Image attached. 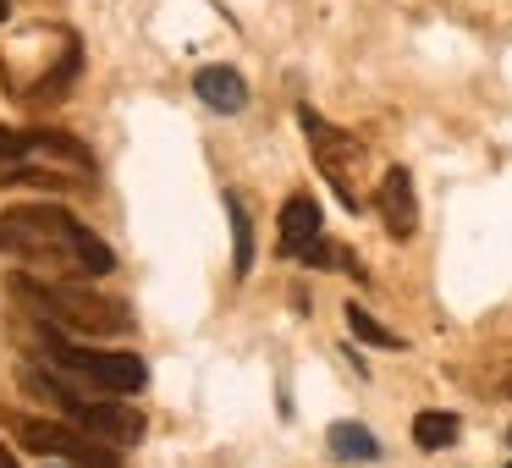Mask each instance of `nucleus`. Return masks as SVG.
<instances>
[{
  "label": "nucleus",
  "instance_id": "obj_1",
  "mask_svg": "<svg viewBox=\"0 0 512 468\" xmlns=\"http://www.w3.org/2000/svg\"><path fill=\"white\" fill-rule=\"evenodd\" d=\"M0 254L23 259V265H61L78 276H111L116 254L89 232L83 221H72L56 204H17L0 210Z\"/></svg>",
  "mask_w": 512,
  "mask_h": 468
},
{
  "label": "nucleus",
  "instance_id": "obj_2",
  "mask_svg": "<svg viewBox=\"0 0 512 468\" xmlns=\"http://www.w3.org/2000/svg\"><path fill=\"white\" fill-rule=\"evenodd\" d=\"M12 298L28 303L39 320L61 325V331H78V336H122L133 331V309L116 298H100L89 292L83 281H50V276H12Z\"/></svg>",
  "mask_w": 512,
  "mask_h": 468
},
{
  "label": "nucleus",
  "instance_id": "obj_3",
  "mask_svg": "<svg viewBox=\"0 0 512 468\" xmlns=\"http://www.w3.org/2000/svg\"><path fill=\"white\" fill-rule=\"evenodd\" d=\"M94 177V155L72 133L56 127H23V133H0V182H50V188H72V182Z\"/></svg>",
  "mask_w": 512,
  "mask_h": 468
},
{
  "label": "nucleus",
  "instance_id": "obj_4",
  "mask_svg": "<svg viewBox=\"0 0 512 468\" xmlns=\"http://www.w3.org/2000/svg\"><path fill=\"white\" fill-rule=\"evenodd\" d=\"M23 386L39 391V397H50L61 408V419L78 424V430H89L94 441H105V446H133L138 435H144V413H138V408H127V402H116V397H83V391L67 386L56 369H34V364H28L23 369Z\"/></svg>",
  "mask_w": 512,
  "mask_h": 468
},
{
  "label": "nucleus",
  "instance_id": "obj_5",
  "mask_svg": "<svg viewBox=\"0 0 512 468\" xmlns=\"http://www.w3.org/2000/svg\"><path fill=\"white\" fill-rule=\"evenodd\" d=\"M34 347L45 353L50 369H61V375H72V380H89L94 391H105V397H133V391L144 386V358L138 353H89V347H78L61 325H50V320H39Z\"/></svg>",
  "mask_w": 512,
  "mask_h": 468
},
{
  "label": "nucleus",
  "instance_id": "obj_6",
  "mask_svg": "<svg viewBox=\"0 0 512 468\" xmlns=\"http://www.w3.org/2000/svg\"><path fill=\"white\" fill-rule=\"evenodd\" d=\"M0 424H12L17 435H23L28 452L39 457H61L67 468H122L116 463V452L105 441H94L89 430H78V424H50V419H23V413H0Z\"/></svg>",
  "mask_w": 512,
  "mask_h": 468
},
{
  "label": "nucleus",
  "instance_id": "obj_7",
  "mask_svg": "<svg viewBox=\"0 0 512 468\" xmlns=\"http://www.w3.org/2000/svg\"><path fill=\"white\" fill-rule=\"evenodd\" d=\"M298 122H303V133H309V149H314V160H320V171H325V182L336 188V199L347 204V210H358V166H364V144H358L353 133H342V127H331L320 111H309L303 105L298 111Z\"/></svg>",
  "mask_w": 512,
  "mask_h": 468
},
{
  "label": "nucleus",
  "instance_id": "obj_8",
  "mask_svg": "<svg viewBox=\"0 0 512 468\" xmlns=\"http://www.w3.org/2000/svg\"><path fill=\"white\" fill-rule=\"evenodd\" d=\"M380 221H386V232L397 237V243H408L413 232H419V199H413V177L402 166H391L386 177H380Z\"/></svg>",
  "mask_w": 512,
  "mask_h": 468
},
{
  "label": "nucleus",
  "instance_id": "obj_9",
  "mask_svg": "<svg viewBox=\"0 0 512 468\" xmlns=\"http://www.w3.org/2000/svg\"><path fill=\"white\" fill-rule=\"evenodd\" d=\"M314 243H320V204H314L309 193H292V199L281 204V254L303 259Z\"/></svg>",
  "mask_w": 512,
  "mask_h": 468
},
{
  "label": "nucleus",
  "instance_id": "obj_10",
  "mask_svg": "<svg viewBox=\"0 0 512 468\" xmlns=\"http://www.w3.org/2000/svg\"><path fill=\"white\" fill-rule=\"evenodd\" d=\"M193 89H199V100L221 116H237L248 105V83H243V72H232V67H204L199 78H193Z\"/></svg>",
  "mask_w": 512,
  "mask_h": 468
},
{
  "label": "nucleus",
  "instance_id": "obj_11",
  "mask_svg": "<svg viewBox=\"0 0 512 468\" xmlns=\"http://www.w3.org/2000/svg\"><path fill=\"white\" fill-rule=\"evenodd\" d=\"M325 441H331V452L342 457V463H375L380 457V441L375 435L364 430V424H331V435H325Z\"/></svg>",
  "mask_w": 512,
  "mask_h": 468
},
{
  "label": "nucleus",
  "instance_id": "obj_12",
  "mask_svg": "<svg viewBox=\"0 0 512 468\" xmlns=\"http://www.w3.org/2000/svg\"><path fill=\"white\" fill-rule=\"evenodd\" d=\"M457 435H463V424H457V413H441V408H430V413H419L413 419V441L424 446V452H441V446H452Z\"/></svg>",
  "mask_w": 512,
  "mask_h": 468
},
{
  "label": "nucleus",
  "instance_id": "obj_13",
  "mask_svg": "<svg viewBox=\"0 0 512 468\" xmlns=\"http://www.w3.org/2000/svg\"><path fill=\"white\" fill-rule=\"evenodd\" d=\"M226 210H232V270L248 276V270H254V221H248L237 193H226Z\"/></svg>",
  "mask_w": 512,
  "mask_h": 468
},
{
  "label": "nucleus",
  "instance_id": "obj_14",
  "mask_svg": "<svg viewBox=\"0 0 512 468\" xmlns=\"http://www.w3.org/2000/svg\"><path fill=\"white\" fill-rule=\"evenodd\" d=\"M78 67H83L78 45H67V56H61V67H56V72H45L34 94H39V100H67V89H72V78H78Z\"/></svg>",
  "mask_w": 512,
  "mask_h": 468
},
{
  "label": "nucleus",
  "instance_id": "obj_15",
  "mask_svg": "<svg viewBox=\"0 0 512 468\" xmlns=\"http://www.w3.org/2000/svg\"><path fill=\"white\" fill-rule=\"evenodd\" d=\"M347 331H353L358 342H375V347H402L397 331H386V325H380L369 309H358V303H347Z\"/></svg>",
  "mask_w": 512,
  "mask_h": 468
},
{
  "label": "nucleus",
  "instance_id": "obj_16",
  "mask_svg": "<svg viewBox=\"0 0 512 468\" xmlns=\"http://www.w3.org/2000/svg\"><path fill=\"white\" fill-rule=\"evenodd\" d=\"M0 468H17V457H12V452H6V446H0Z\"/></svg>",
  "mask_w": 512,
  "mask_h": 468
},
{
  "label": "nucleus",
  "instance_id": "obj_17",
  "mask_svg": "<svg viewBox=\"0 0 512 468\" xmlns=\"http://www.w3.org/2000/svg\"><path fill=\"white\" fill-rule=\"evenodd\" d=\"M6 17H12V0H0V23H6Z\"/></svg>",
  "mask_w": 512,
  "mask_h": 468
},
{
  "label": "nucleus",
  "instance_id": "obj_18",
  "mask_svg": "<svg viewBox=\"0 0 512 468\" xmlns=\"http://www.w3.org/2000/svg\"><path fill=\"white\" fill-rule=\"evenodd\" d=\"M507 441H512V435H507Z\"/></svg>",
  "mask_w": 512,
  "mask_h": 468
},
{
  "label": "nucleus",
  "instance_id": "obj_19",
  "mask_svg": "<svg viewBox=\"0 0 512 468\" xmlns=\"http://www.w3.org/2000/svg\"><path fill=\"white\" fill-rule=\"evenodd\" d=\"M507 468H512V463H507Z\"/></svg>",
  "mask_w": 512,
  "mask_h": 468
}]
</instances>
